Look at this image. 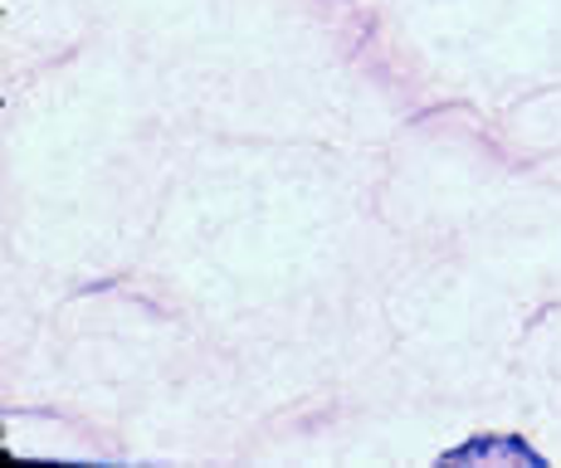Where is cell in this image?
<instances>
[{
  "label": "cell",
  "mask_w": 561,
  "mask_h": 468,
  "mask_svg": "<svg viewBox=\"0 0 561 468\" xmlns=\"http://www.w3.org/2000/svg\"><path fill=\"white\" fill-rule=\"evenodd\" d=\"M445 464H542L517 434H483L445 454Z\"/></svg>",
  "instance_id": "1"
}]
</instances>
